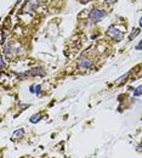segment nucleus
I'll list each match as a JSON object with an SVG mask.
<instances>
[{"label":"nucleus","instance_id":"20e7f679","mask_svg":"<svg viewBox=\"0 0 142 158\" xmlns=\"http://www.w3.org/2000/svg\"><path fill=\"white\" fill-rule=\"evenodd\" d=\"M19 77H26V75H33V77H44L45 75V71L43 70L42 67H35V68H32L30 71H27L24 73H19L18 74Z\"/></svg>","mask_w":142,"mask_h":158},{"label":"nucleus","instance_id":"9d476101","mask_svg":"<svg viewBox=\"0 0 142 158\" xmlns=\"http://www.w3.org/2000/svg\"><path fill=\"white\" fill-rule=\"evenodd\" d=\"M141 95H142V85L137 86L134 90V96H141Z\"/></svg>","mask_w":142,"mask_h":158},{"label":"nucleus","instance_id":"ddd939ff","mask_svg":"<svg viewBox=\"0 0 142 158\" xmlns=\"http://www.w3.org/2000/svg\"><path fill=\"white\" fill-rule=\"evenodd\" d=\"M0 67H1V70H5V56L4 55L0 57Z\"/></svg>","mask_w":142,"mask_h":158},{"label":"nucleus","instance_id":"f8f14e48","mask_svg":"<svg viewBox=\"0 0 142 158\" xmlns=\"http://www.w3.org/2000/svg\"><path fill=\"white\" fill-rule=\"evenodd\" d=\"M130 73H131V71H129V72H128V73H125L124 75H121L120 78H118V80H117V82H118V83H121V82H124L125 79L129 77V74H130Z\"/></svg>","mask_w":142,"mask_h":158},{"label":"nucleus","instance_id":"a211bd4d","mask_svg":"<svg viewBox=\"0 0 142 158\" xmlns=\"http://www.w3.org/2000/svg\"><path fill=\"white\" fill-rule=\"evenodd\" d=\"M140 27H142V17L140 18Z\"/></svg>","mask_w":142,"mask_h":158},{"label":"nucleus","instance_id":"aec40b11","mask_svg":"<svg viewBox=\"0 0 142 158\" xmlns=\"http://www.w3.org/2000/svg\"><path fill=\"white\" fill-rule=\"evenodd\" d=\"M69 158H70V157H69Z\"/></svg>","mask_w":142,"mask_h":158},{"label":"nucleus","instance_id":"1a4fd4ad","mask_svg":"<svg viewBox=\"0 0 142 158\" xmlns=\"http://www.w3.org/2000/svg\"><path fill=\"white\" fill-rule=\"evenodd\" d=\"M140 33H141V29L140 28H134L133 31H131V33L129 34V39H130V40H134V38H136Z\"/></svg>","mask_w":142,"mask_h":158},{"label":"nucleus","instance_id":"9b49d317","mask_svg":"<svg viewBox=\"0 0 142 158\" xmlns=\"http://www.w3.org/2000/svg\"><path fill=\"white\" fill-rule=\"evenodd\" d=\"M34 94L35 95H40V94H42V85H40V84L34 85Z\"/></svg>","mask_w":142,"mask_h":158},{"label":"nucleus","instance_id":"f03ea898","mask_svg":"<svg viewBox=\"0 0 142 158\" xmlns=\"http://www.w3.org/2000/svg\"><path fill=\"white\" fill-rule=\"evenodd\" d=\"M44 1V0H28V1L26 3L24 7H23V12L26 14H33L35 10L39 7L40 3Z\"/></svg>","mask_w":142,"mask_h":158},{"label":"nucleus","instance_id":"0eeeda50","mask_svg":"<svg viewBox=\"0 0 142 158\" xmlns=\"http://www.w3.org/2000/svg\"><path fill=\"white\" fill-rule=\"evenodd\" d=\"M12 51H14V44L11 43V44H9V45L5 46V49H4V54H3V55L6 56V57H11Z\"/></svg>","mask_w":142,"mask_h":158},{"label":"nucleus","instance_id":"4468645a","mask_svg":"<svg viewBox=\"0 0 142 158\" xmlns=\"http://www.w3.org/2000/svg\"><path fill=\"white\" fill-rule=\"evenodd\" d=\"M5 39H6V33H5V31H3L1 32V44L5 43Z\"/></svg>","mask_w":142,"mask_h":158},{"label":"nucleus","instance_id":"423d86ee","mask_svg":"<svg viewBox=\"0 0 142 158\" xmlns=\"http://www.w3.org/2000/svg\"><path fill=\"white\" fill-rule=\"evenodd\" d=\"M23 136H24V129H23V128H19V129H17V130L14 131V134H12V140H14V141L21 140Z\"/></svg>","mask_w":142,"mask_h":158},{"label":"nucleus","instance_id":"39448f33","mask_svg":"<svg viewBox=\"0 0 142 158\" xmlns=\"http://www.w3.org/2000/svg\"><path fill=\"white\" fill-rule=\"evenodd\" d=\"M93 66H94L93 61L89 60V58H85V57H82V58H80V60L78 61V68H79V70H82V71L89 70V68H91Z\"/></svg>","mask_w":142,"mask_h":158},{"label":"nucleus","instance_id":"2eb2a0df","mask_svg":"<svg viewBox=\"0 0 142 158\" xmlns=\"http://www.w3.org/2000/svg\"><path fill=\"white\" fill-rule=\"evenodd\" d=\"M135 49H136V50H142V40H141V42H140V43L135 46Z\"/></svg>","mask_w":142,"mask_h":158},{"label":"nucleus","instance_id":"dca6fc26","mask_svg":"<svg viewBox=\"0 0 142 158\" xmlns=\"http://www.w3.org/2000/svg\"><path fill=\"white\" fill-rule=\"evenodd\" d=\"M105 3H107V4H113V3H115V0H105Z\"/></svg>","mask_w":142,"mask_h":158},{"label":"nucleus","instance_id":"6e6552de","mask_svg":"<svg viewBox=\"0 0 142 158\" xmlns=\"http://www.w3.org/2000/svg\"><path fill=\"white\" fill-rule=\"evenodd\" d=\"M40 119H42V114H40V113H35V114H33L32 117L29 118V122L33 123V124H37Z\"/></svg>","mask_w":142,"mask_h":158},{"label":"nucleus","instance_id":"f3484780","mask_svg":"<svg viewBox=\"0 0 142 158\" xmlns=\"http://www.w3.org/2000/svg\"><path fill=\"white\" fill-rule=\"evenodd\" d=\"M29 91H30V93H32V94H34V85H32V86H30V89H29Z\"/></svg>","mask_w":142,"mask_h":158},{"label":"nucleus","instance_id":"7ed1b4c3","mask_svg":"<svg viewBox=\"0 0 142 158\" xmlns=\"http://www.w3.org/2000/svg\"><path fill=\"white\" fill-rule=\"evenodd\" d=\"M105 16H106V11H105V10H101V9H94V10H91V12L89 15L90 19L93 22H100Z\"/></svg>","mask_w":142,"mask_h":158},{"label":"nucleus","instance_id":"6ab92c4d","mask_svg":"<svg viewBox=\"0 0 142 158\" xmlns=\"http://www.w3.org/2000/svg\"><path fill=\"white\" fill-rule=\"evenodd\" d=\"M82 3H87V1H90V0H80Z\"/></svg>","mask_w":142,"mask_h":158},{"label":"nucleus","instance_id":"f257e3e1","mask_svg":"<svg viewBox=\"0 0 142 158\" xmlns=\"http://www.w3.org/2000/svg\"><path fill=\"white\" fill-rule=\"evenodd\" d=\"M107 35H108L109 38H112L113 40H115V42L123 40V38H124L123 32L119 31V29H118L115 26H110V27L107 29Z\"/></svg>","mask_w":142,"mask_h":158}]
</instances>
